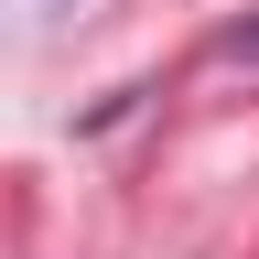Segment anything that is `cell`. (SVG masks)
Returning <instances> with one entry per match:
<instances>
[{"label":"cell","instance_id":"obj_1","mask_svg":"<svg viewBox=\"0 0 259 259\" xmlns=\"http://www.w3.org/2000/svg\"><path fill=\"white\" fill-rule=\"evenodd\" d=\"M227 44H238V54H259V22H238V32H227Z\"/></svg>","mask_w":259,"mask_h":259}]
</instances>
